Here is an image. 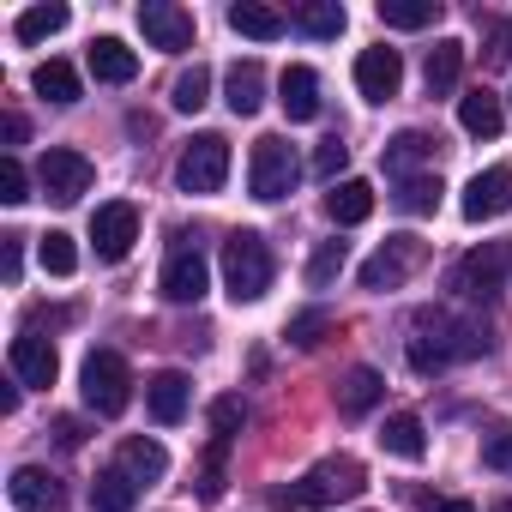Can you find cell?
<instances>
[{
  "instance_id": "cell-39",
  "label": "cell",
  "mask_w": 512,
  "mask_h": 512,
  "mask_svg": "<svg viewBox=\"0 0 512 512\" xmlns=\"http://www.w3.org/2000/svg\"><path fill=\"white\" fill-rule=\"evenodd\" d=\"M0 199H7V205H25L31 199V175H25V163L13 151L0 157Z\"/></svg>"
},
{
  "instance_id": "cell-46",
  "label": "cell",
  "mask_w": 512,
  "mask_h": 512,
  "mask_svg": "<svg viewBox=\"0 0 512 512\" xmlns=\"http://www.w3.org/2000/svg\"><path fill=\"white\" fill-rule=\"evenodd\" d=\"M55 434H61V446H79L85 434H79V422H55Z\"/></svg>"
},
{
  "instance_id": "cell-9",
  "label": "cell",
  "mask_w": 512,
  "mask_h": 512,
  "mask_svg": "<svg viewBox=\"0 0 512 512\" xmlns=\"http://www.w3.org/2000/svg\"><path fill=\"white\" fill-rule=\"evenodd\" d=\"M416 266H422V241H416V235H386L368 260H362L356 278H362V290H398Z\"/></svg>"
},
{
  "instance_id": "cell-41",
  "label": "cell",
  "mask_w": 512,
  "mask_h": 512,
  "mask_svg": "<svg viewBox=\"0 0 512 512\" xmlns=\"http://www.w3.org/2000/svg\"><path fill=\"white\" fill-rule=\"evenodd\" d=\"M235 428H241V398H217L211 404V434L217 440H235Z\"/></svg>"
},
{
  "instance_id": "cell-15",
  "label": "cell",
  "mask_w": 512,
  "mask_h": 512,
  "mask_svg": "<svg viewBox=\"0 0 512 512\" xmlns=\"http://www.w3.org/2000/svg\"><path fill=\"white\" fill-rule=\"evenodd\" d=\"M398 85H404L398 49H362V55H356V91H362L368 103H392Z\"/></svg>"
},
{
  "instance_id": "cell-44",
  "label": "cell",
  "mask_w": 512,
  "mask_h": 512,
  "mask_svg": "<svg viewBox=\"0 0 512 512\" xmlns=\"http://www.w3.org/2000/svg\"><path fill=\"white\" fill-rule=\"evenodd\" d=\"M422 512H476V506H470V500H446V494H428V500H422Z\"/></svg>"
},
{
  "instance_id": "cell-4",
  "label": "cell",
  "mask_w": 512,
  "mask_h": 512,
  "mask_svg": "<svg viewBox=\"0 0 512 512\" xmlns=\"http://www.w3.org/2000/svg\"><path fill=\"white\" fill-rule=\"evenodd\" d=\"M79 392H85V410L121 416V410L133 404V368H127L115 350H91L85 368H79Z\"/></svg>"
},
{
  "instance_id": "cell-34",
  "label": "cell",
  "mask_w": 512,
  "mask_h": 512,
  "mask_svg": "<svg viewBox=\"0 0 512 512\" xmlns=\"http://www.w3.org/2000/svg\"><path fill=\"white\" fill-rule=\"evenodd\" d=\"M37 260H43L49 278H73V272H79V247H73L67 229H49V235L37 241Z\"/></svg>"
},
{
  "instance_id": "cell-32",
  "label": "cell",
  "mask_w": 512,
  "mask_h": 512,
  "mask_svg": "<svg viewBox=\"0 0 512 512\" xmlns=\"http://www.w3.org/2000/svg\"><path fill=\"white\" fill-rule=\"evenodd\" d=\"M440 19V0H380V25L392 31H428Z\"/></svg>"
},
{
  "instance_id": "cell-38",
  "label": "cell",
  "mask_w": 512,
  "mask_h": 512,
  "mask_svg": "<svg viewBox=\"0 0 512 512\" xmlns=\"http://www.w3.org/2000/svg\"><path fill=\"white\" fill-rule=\"evenodd\" d=\"M326 332H332V314H326V308H302V314L290 320V344H296V350H314Z\"/></svg>"
},
{
  "instance_id": "cell-18",
  "label": "cell",
  "mask_w": 512,
  "mask_h": 512,
  "mask_svg": "<svg viewBox=\"0 0 512 512\" xmlns=\"http://www.w3.org/2000/svg\"><path fill=\"white\" fill-rule=\"evenodd\" d=\"M278 103H284L290 121H314V115H320V73H314V67H284Z\"/></svg>"
},
{
  "instance_id": "cell-48",
  "label": "cell",
  "mask_w": 512,
  "mask_h": 512,
  "mask_svg": "<svg viewBox=\"0 0 512 512\" xmlns=\"http://www.w3.org/2000/svg\"><path fill=\"white\" fill-rule=\"evenodd\" d=\"M494 512H512V500H494Z\"/></svg>"
},
{
  "instance_id": "cell-10",
  "label": "cell",
  "mask_w": 512,
  "mask_h": 512,
  "mask_svg": "<svg viewBox=\"0 0 512 512\" xmlns=\"http://www.w3.org/2000/svg\"><path fill=\"white\" fill-rule=\"evenodd\" d=\"M133 241H139V211H133L127 199L97 205V217H91V247H97V260H103V266H121L127 253H133Z\"/></svg>"
},
{
  "instance_id": "cell-5",
  "label": "cell",
  "mask_w": 512,
  "mask_h": 512,
  "mask_svg": "<svg viewBox=\"0 0 512 512\" xmlns=\"http://www.w3.org/2000/svg\"><path fill=\"white\" fill-rule=\"evenodd\" d=\"M296 175H302V163H296V151L278 133H266L260 145H253V157H247V193L260 199V205L290 199L296 193Z\"/></svg>"
},
{
  "instance_id": "cell-43",
  "label": "cell",
  "mask_w": 512,
  "mask_h": 512,
  "mask_svg": "<svg viewBox=\"0 0 512 512\" xmlns=\"http://www.w3.org/2000/svg\"><path fill=\"white\" fill-rule=\"evenodd\" d=\"M7 241V284H19V266H25V235H0Z\"/></svg>"
},
{
  "instance_id": "cell-8",
  "label": "cell",
  "mask_w": 512,
  "mask_h": 512,
  "mask_svg": "<svg viewBox=\"0 0 512 512\" xmlns=\"http://www.w3.org/2000/svg\"><path fill=\"white\" fill-rule=\"evenodd\" d=\"M37 181H43V193H49L55 205H79V199L91 193L97 169H91V157H85V151L49 145V151H43V163H37Z\"/></svg>"
},
{
  "instance_id": "cell-26",
  "label": "cell",
  "mask_w": 512,
  "mask_h": 512,
  "mask_svg": "<svg viewBox=\"0 0 512 512\" xmlns=\"http://www.w3.org/2000/svg\"><path fill=\"white\" fill-rule=\"evenodd\" d=\"M458 73H464V43H458V37L434 43V49H428V67H422V79H428V97H446V91L458 85Z\"/></svg>"
},
{
  "instance_id": "cell-24",
  "label": "cell",
  "mask_w": 512,
  "mask_h": 512,
  "mask_svg": "<svg viewBox=\"0 0 512 512\" xmlns=\"http://www.w3.org/2000/svg\"><path fill=\"white\" fill-rule=\"evenodd\" d=\"M326 217H332L338 229L368 223V217H374V187H368V181H356V175H344V181L326 193Z\"/></svg>"
},
{
  "instance_id": "cell-19",
  "label": "cell",
  "mask_w": 512,
  "mask_h": 512,
  "mask_svg": "<svg viewBox=\"0 0 512 512\" xmlns=\"http://www.w3.org/2000/svg\"><path fill=\"white\" fill-rule=\"evenodd\" d=\"M458 127H464L470 139H494V133L506 127V109H500V97H494L488 85L464 91V97H458Z\"/></svg>"
},
{
  "instance_id": "cell-1",
  "label": "cell",
  "mask_w": 512,
  "mask_h": 512,
  "mask_svg": "<svg viewBox=\"0 0 512 512\" xmlns=\"http://www.w3.org/2000/svg\"><path fill=\"white\" fill-rule=\"evenodd\" d=\"M494 338L476 314H452V308H422L416 314V338H410V368L416 374H440L446 362H470L488 356Z\"/></svg>"
},
{
  "instance_id": "cell-31",
  "label": "cell",
  "mask_w": 512,
  "mask_h": 512,
  "mask_svg": "<svg viewBox=\"0 0 512 512\" xmlns=\"http://www.w3.org/2000/svg\"><path fill=\"white\" fill-rule=\"evenodd\" d=\"M67 19H73V13L61 7V0H49V7H25L19 25H13V37H19V43H49L55 31H67Z\"/></svg>"
},
{
  "instance_id": "cell-2",
  "label": "cell",
  "mask_w": 512,
  "mask_h": 512,
  "mask_svg": "<svg viewBox=\"0 0 512 512\" xmlns=\"http://www.w3.org/2000/svg\"><path fill=\"white\" fill-rule=\"evenodd\" d=\"M362 488H368V470L350 452H338V458H320L296 488H278L272 506H338V500H356Z\"/></svg>"
},
{
  "instance_id": "cell-3",
  "label": "cell",
  "mask_w": 512,
  "mask_h": 512,
  "mask_svg": "<svg viewBox=\"0 0 512 512\" xmlns=\"http://www.w3.org/2000/svg\"><path fill=\"white\" fill-rule=\"evenodd\" d=\"M272 247H266V235H253V229H235L229 241H223V290H229V302H260L266 290H272Z\"/></svg>"
},
{
  "instance_id": "cell-11",
  "label": "cell",
  "mask_w": 512,
  "mask_h": 512,
  "mask_svg": "<svg viewBox=\"0 0 512 512\" xmlns=\"http://www.w3.org/2000/svg\"><path fill=\"white\" fill-rule=\"evenodd\" d=\"M157 290H163V302H175V308L199 302V296L211 290L205 253H199V247H175V253H169V266H163V278H157Z\"/></svg>"
},
{
  "instance_id": "cell-6",
  "label": "cell",
  "mask_w": 512,
  "mask_h": 512,
  "mask_svg": "<svg viewBox=\"0 0 512 512\" xmlns=\"http://www.w3.org/2000/svg\"><path fill=\"white\" fill-rule=\"evenodd\" d=\"M223 181H229V139L223 133H199L181 151V163H175V187L205 199V193H223Z\"/></svg>"
},
{
  "instance_id": "cell-13",
  "label": "cell",
  "mask_w": 512,
  "mask_h": 512,
  "mask_svg": "<svg viewBox=\"0 0 512 512\" xmlns=\"http://www.w3.org/2000/svg\"><path fill=\"white\" fill-rule=\"evenodd\" d=\"M7 362H13L19 386H37V392H49V386H55V374H61V356H55V344H49V338H37L31 326H25V332L13 338Z\"/></svg>"
},
{
  "instance_id": "cell-20",
  "label": "cell",
  "mask_w": 512,
  "mask_h": 512,
  "mask_svg": "<svg viewBox=\"0 0 512 512\" xmlns=\"http://www.w3.org/2000/svg\"><path fill=\"white\" fill-rule=\"evenodd\" d=\"M434 151H440V139H434V133H422V127H404L398 139H386V175L410 181V169L434 163Z\"/></svg>"
},
{
  "instance_id": "cell-22",
  "label": "cell",
  "mask_w": 512,
  "mask_h": 512,
  "mask_svg": "<svg viewBox=\"0 0 512 512\" xmlns=\"http://www.w3.org/2000/svg\"><path fill=\"white\" fill-rule=\"evenodd\" d=\"M223 103L235 115H260V103H266V67L260 61H235L229 79H223Z\"/></svg>"
},
{
  "instance_id": "cell-27",
  "label": "cell",
  "mask_w": 512,
  "mask_h": 512,
  "mask_svg": "<svg viewBox=\"0 0 512 512\" xmlns=\"http://www.w3.org/2000/svg\"><path fill=\"white\" fill-rule=\"evenodd\" d=\"M380 398H386V380H380L374 368H350L344 386H338V410H344V416H368Z\"/></svg>"
},
{
  "instance_id": "cell-42",
  "label": "cell",
  "mask_w": 512,
  "mask_h": 512,
  "mask_svg": "<svg viewBox=\"0 0 512 512\" xmlns=\"http://www.w3.org/2000/svg\"><path fill=\"white\" fill-rule=\"evenodd\" d=\"M482 464L500 470V476H512V434H488L482 440Z\"/></svg>"
},
{
  "instance_id": "cell-33",
  "label": "cell",
  "mask_w": 512,
  "mask_h": 512,
  "mask_svg": "<svg viewBox=\"0 0 512 512\" xmlns=\"http://www.w3.org/2000/svg\"><path fill=\"white\" fill-rule=\"evenodd\" d=\"M31 85H37V97H49V103H79V73L67 67V61H43L37 73H31Z\"/></svg>"
},
{
  "instance_id": "cell-12",
  "label": "cell",
  "mask_w": 512,
  "mask_h": 512,
  "mask_svg": "<svg viewBox=\"0 0 512 512\" xmlns=\"http://www.w3.org/2000/svg\"><path fill=\"white\" fill-rule=\"evenodd\" d=\"M139 31H145V43L163 49V55L193 49V13H181L175 0H145V7H139Z\"/></svg>"
},
{
  "instance_id": "cell-29",
  "label": "cell",
  "mask_w": 512,
  "mask_h": 512,
  "mask_svg": "<svg viewBox=\"0 0 512 512\" xmlns=\"http://www.w3.org/2000/svg\"><path fill=\"white\" fill-rule=\"evenodd\" d=\"M121 470L133 482H157V476H169V452L157 440H121Z\"/></svg>"
},
{
  "instance_id": "cell-28",
  "label": "cell",
  "mask_w": 512,
  "mask_h": 512,
  "mask_svg": "<svg viewBox=\"0 0 512 512\" xmlns=\"http://www.w3.org/2000/svg\"><path fill=\"white\" fill-rule=\"evenodd\" d=\"M296 25H302L314 43H338L344 25H350V13L338 7V0H308V7H296Z\"/></svg>"
},
{
  "instance_id": "cell-7",
  "label": "cell",
  "mask_w": 512,
  "mask_h": 512,
  "mask_svg": "<svg viewBox=\"0 0 512 512\" xmlns=\"http://www.w3.org/2000/svg\"><path fill=\"white\" fill-rule=\"evenodd\" d=\"M506 272H512V241H482V247H470L458 260L452 284H458L464 302H488V296L506 290Z\"/></svg>"
},
{
  "instance_id": "cell-30",
  "label": "cell",
  "mask_w": 512,
  "mask_h": 512,
  "mask_svg": "<svg viewBox=\"0 0 512 512\" xmlns=\"http://www.w3.org/2000/svg\"><path fill=\"white\" fill-rule=\"evenodd\" d=\"M133 494H139V482L115 464V470H97V482H91V506L97 512H133Z\"/></svg>"
},
{
  "instance_id": "cell-37",
  "label": "cell",
  "mask_w": 512,
  "mask_h": 512,
  "mask_svg": "<svg viewBox=\"0 0 512 512\" xmlns=\"http://www.w3.org/2000/svg\"><path fill=\"white\" fill-rule=\"evenodd\" d=\"M434 205H440V175H410V181H398V211L428 217Z\"/></svg>"
},
{
  "instance_id": "cell-25",
  "label": "cell",
  "mask_w": 512,
  "mask_h": 512,
  "mask_svg": "<svg viewBox=\"0 0 512 512\" xmlns=\"http://www.w3.org/2000/svg\"><path fill=\"white\" fill-rule=\"evenodd\" d=\"M380 446H386L392 458H404V464H416V458L428 452V434H422V416H416V410H392V416H386V428H380Z\"/></svg>"
},
{
  "instance_id": "cell-21",
  "label": "cell",
  "mask_w": 512,
  "mask_h": 512,
  "mask_svg": "<svg viewBox=\"0 0 512 512\" xmlns=\"http://www.w3.org/2000/svg\"><path fill=\"white\" fill-rule=\"evenodd\" d=\"M145 410H151L163 428H175V422L187 416V374H175V368L151 374V380H145Z\"/></svg>"
},
{
  "instance_id": "cell-40",
  "label": "cell",
  "mask_w": 512,
  "mask_h": 512,
  "mask_svg": "<svg viewBox=\"0 0 512 512\" xmlns=\"http://www.w3.org/2000/svg\"><path fill=\"white\" fill-rule=\"evenodd\" d=\"M344 163H350V145H344V139H326V145L314 151V175H320V181H332V187H338Z\"/></svg>"
},
{
  "instance_id": "cell-23",
  "label": "cell",
  "mask_w": 512,
  "mask_h": 512,
  "mask_svg": "<svg viewBox=\"0 0 512 512\" xmlns=\"http://www.w3.org/2000/svg\"><path fill=\"white\" fill-rule=\"evenodd\" d=\"M91 73H97V85H133L139 79V55L121 37H97L91 43Z\"/></svg>"
},
{
  "instance_id": "cell-35",
  "label": "cell",
  "mask_w": 512,
  "mask_h": 512,
  "mask_svg": "<svg viewBox=\"0 0 512 512\" xmlns=\"http://www.w3.org/2000/svg\"><path fill=\"white\" fill-rule=\"evenodd\" d=\"M344 266H350V247L344 241H320L314 260H308V290H332L344 278Z\"/></svg>"
},
{
  "instance_id": "cell-16",
  "label": "cell",
  "mask_w": 512,
  "mask_h": 512,
  "mask_svg": "<svg viewBox=\"0 0 512 512\" xmlns=\"http://www.w3.org/2000/svg\"><path fill=\"white\" fill-rule=\"evenodd\" d=\"M7 494H13V506H19V512H61V506H67V488H61V476H49V470H37V464L13 470Z\"/></svg>"
},
{
  "instance_id": "cell-36",
  "label": "cell",
  "mask_w": 512,
  "mask_h": 512,
  "mask_svg": "<svg viewBox=\"0 0 512 512\" xmlns=\"http://www.w3.org/2000/svg\"><path fill=\"white\" fill-rule=\"evenodd\" d=\"M205 97H211V67H187L181 79H175V91H169V103L181 109V115H193V109H205Z\"/></svg>"
},
{
  "instance_id": "cell-17",
  "label": "cell",
  "mask_w": 512,
  "mask_h": 512,
  "mask_svg": "<svg viewBox=\"0 0 512 512\" xmlns=\"http://www.w3.org/2000/svg\"><path fill=\"white\" fill-rule=\"evenodd\" d=\"M229 31L253 37V43H278L290 31V19L278 7H266V0H235V7H229Z\"/></svg>"
},
{
  "instance_id": "cell-47",
  "label": "cell",
  "mask_w": 512,
  "mask_h": 512,
  "mask_svg": "<svg viewBox=\"0 0 512 512\" xmlns=\"http://www.w3.org/2000/svg\"><path fill=\"white\" fill-rule=\"evenodd\" d=\"M494 55H506V61H512V19L500 25V49H494Z\"/></svg>"
},
{
  "instance_id": "cell-45",
  "label": "cell",
  "mask_w": 512,
  "mask_h": 512,
  "mask_svg": "<svg viewBox=\"0 0 512 512\" xmlns=\"http://www.w3.org/2000/svg\"><path fill=\"white\" fill-rule=\"evenodd\" d=\"M7 145H25V115H7Z\"/></svg>"
},
{
  "instance_id": "cell-14",
  "label": "cell",
  "mask_w": 512,
  "mask_h": 512,
  "mask_svg": "<svg viewBox=\"0 0 512 512\" xmlns=\"http://www.w3.org/2000/svg\"><path fill=\"white\" fill-rule=\"evenodd\" d=\"M458 211H464L470 223L506 217V211H512V169H482V175H470V187H464Z\"/></svg>"
}]
</instances>
